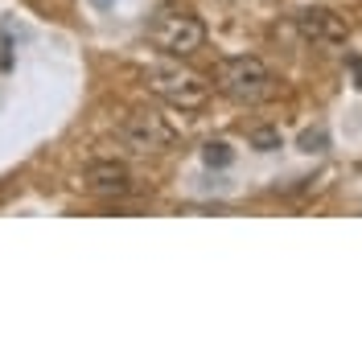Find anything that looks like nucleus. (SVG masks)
I'll return each instance as SVG.
<instances>
[{"label":"nucleus","mask_w":362,"mask_h":362,"mask_svg":"<svg viewBox=\"0 0 362 362\" xmlns=\"http://www.w3.org/2000/svg\"><path fill=\"white\" fill-rule=\"evenodd\" d=\"M87 189L99 198H124L132 189V173L124 160H90L87 165Z\"/></svg>","instance_id":"6"},{"label":"nucleus","mask_w":362,"mask_h":362,"mask_svg":"<svg viewBox=\"0 0 362 362\" xmlns=\"http://www.w3.org/2000/svg\"><path fill=\"white\" fill-rule=\"evenodd\" d=\"M293 21H296V29H300V37L309 45H321V49H338V45H346V37H350L346 21H341L334 8H325V4L300 8Z\"/></svg>","instance_id":"5"},{"label":"nucleus","mask_w":362,"mask_h":362,"mask_svg":"<svg viewBox=\"0 0 362 362\" xmlns=\"http://www.w3.org/2000/svg\"><path fill=\"white\" fill-rule=\"evenodd\" d=\"M119 140H124L132 153H140V157H148V153H169V148L177 144V128H173L160 112H132L119 124Z\"/></svg>","instance_id":"4"},{"label":"nucleus","mask_w":362,"mask_h":362,"mask_svg":"<svg viewBox=\"0 0 362 362\" xmlns=\"http://www.w3.org/2000/svg\"><path fill=\"white\" fill-rule=\"evenodd\" d=\"M140 78L160 103H169L177 112H202L210 103V83L181 62H153V66L140 70Z\"/></svg>","instance_id":"1"},{"label":"nucleus","mask_w":362,"mask_h":362,"mask_svg":"<svg viewBox=\"0 0 362 362\" xmlns=\"http://www.w3.org/2000/svg\"><path fill=\"white\" fill-rule=\"evenodd\" d=\"M148 42L165 58H194L206 45V25L189 8L165 4L160 13H153V21H148Z\"/></svg>","instance_id":"2"},{"label":"nucleus","mask_w":362,"mask_h":362,"mask_svg":"<svg viewBox=\"0 0 362 362\" xmlns=\"http://www.w3.org/2000/svg\"><path fill=\"white\" fill-rule=\"evenodd\" d=\"M214 87L235 103H259L272 95V70L255 58V54H239V58H223L214 66Z\"/></svg>","instance_id":"3"},{"label":"nucleus","mask_w":362,"mask_h":362,"mask_svg":"<svg viewBox=\"0 0 362 362\" xmlns=\"http://www.w3.org/2000/svg\"><path fill=\"white\" fill-rule=\"evenodd\" d=\"M321 144H325V132H321V128L300 136V153H321Z\"/></svg>","instance_id":"9"},{"label":"nucleus","mask_w":362,"mask_h":362,"mask_svg":"<svg viewBox=\"0 0 362 362\" xmlns=\"http://www.w3.org/2000/svg\"><path fill=\"white\" fill-rule=\"evenodd\" d=\"M202 160L210 165V169H223V165L235 160V153H230V144H223V140H210V144L202 148Z\"/></svg>","instance_id":"7"},{"label":"nucleus","mask_w":362,"mask_h":362,"mask_svg":"<svg viewBox=\"0 0 362 362\" xmlns=\"http://www.w3.org/2000/svg\"><path fill=\"white\" fill-rule=\"evenodd\" d=\"M251 144H255L259 153H272V148H280V132H272V128H259V132H251Z\"/></svg>","instance_id":"8"}]
</instances>
